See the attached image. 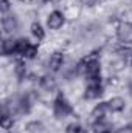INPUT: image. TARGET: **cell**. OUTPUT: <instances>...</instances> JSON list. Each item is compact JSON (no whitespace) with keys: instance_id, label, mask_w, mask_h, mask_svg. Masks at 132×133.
Masks as SVG:
<instances>
[{"instance_id":"obj_6","label":"cell","mask_w":132,"mask_h":133,"mask_svg":"<svg viewBox=\"0 0 132 133\" xmlns=\"http://www.w3.org/2000/svg\"><path fill=\"white\" fill-rule=\"evenodd\" d=\"M104 95V88L101 82H89L84 90V99L86 101H95Z\"/></svg>"},{"instance_id":"obj_12","label":"cell","mask_w":132,"mask_h":133,"mask_svg":"<svg viewBox=\"0 0 132 133\" xmlns=\"http://www.w3.org/2000/svg\"><path fill=\"white\" fill-rule=\"evenodd\" d=\"M30 31H31V36H33L34 39H37V40H44V37H45V31H44V28H42V25H40L39 22H31V25H30Z\"/></svg>"},{"instance_id":"obj_1","label":"cell","mask_w":132,"mask_h":133,"mask_svg":"<svg viewBox=\"0 0 132 133\" xmlns=\"http://www.w3.org/2000/svg\"><path fill=\"white\" fill-rule=\"evenodd\" d=\"M73 113H75V108H73L71 102L67 99L65 95L58 93V96L53 101V116H55V119L64 121L65 118H68Z\"/></svg>"},{"instance_id":"obj_15","label":"cell","mask_w":132,"mask_h":133,"mask_svg":"<svg viewBox=\"0 0 132 133\" xmlns=\"http://www.w3.org/2000/svg\"><path fill=\"white\" fill-rule=\"evenodd\" d=\"M39 53H40V50L37 48V45L30 43V46H28V48H27V51L23 53V57H25V59H28V61H34V59H37V57H39Z\"/></svg>"},{"instance_id":"obj_2","label":"cell","mask_w":132,"mask_h":133,"mask_svg":"<svg viewBox=\"0 0 132 133\" xmlns=\"http://www.w3.org/2000/svg\"><path fill=\"white\" fill-rule=\"evenodd\" d=\"M2 28H3V34L5 36H11L16 34L20 28V23H19V19L16 14H6L2 17Z\"/></svg>"},{"instance_id":"obj_17","label":"cell","mask_w":132,"mask_h":133,"mask_svg":"<svg viewBox=\"0 0 132 133\" xmlns=\"http://www.w3.org/2000/svg\"><path fill=\"white\" fill-rule=\"evenodd\" d=\"M11 8H13V6H11L9 0H2V2H0V11H2V16L9 14V9H11Z\"/></svg>"},{"instance_id":"obj_16","label":"cell","mask_w":132,"mask_h":133,"mask_svg":"<svg viewBox=\"0 0 132 133\" xmlns=\"http://www.w3.org/2000/svg\"><path fill=\"white\" fill-rule=\"evenodd\" d=\"M65 133H84V127L79 121H73L65 127Z\"/></svg>"},{"instance_id":"obj_19","label":"cell","mask_w":132,"mask_h":133,"mask_svg":"<svg viewBox=\"0 0 132 133\" xmlns=\"http://www.w3.org/2000/svg\"><path fill=\"white\" fill-rule=\"evenodd\" d=\"M103 133H110V132H103Z\"/></svg>"},{"instance_id":"obj_3","label":"cell","mask_w":132,"mask_h":133,"mask_svg":"<svg viewBox=\"0 0 132 133\" xmlns=\"http://www.w3.org/2000/svg\"><path fill=\"white\" fill-rule=\"evenodd\" d=\"M115 37L121 45L132 43V23L129 22H120L115 31Z\"/></svg>"},{"instance_id":"obj_11","label":"cell","mask_w":132,"mask_h":133,"mask_svg":"<svg viewBox=\"0 0 132 133\" xmlns=\"http://www.w3.org/2000/svg\"><path fill=\"white\" fill-rule=\"evenodd\" d=\"M25 132L27 133H47L45 132V125L42 121H30L25 125Z\"/></svg>"},{"instance_id":"obj_13","label":"cell","mask_w":132,"mask_h":133,"mask_svg":"<svg viewBox=\"0 0 132 133\" xmlns=\"http://www.w3.org/2000/svg\"><path fill=\"white\" fill-rule=\"evenodd\" d=\"M28 46H30V40H28L27 37H20V39H17V40H16V54H19V56L23 57V53L27 51Z\"/></svg>"},{"instance_id":"obj_14","label":"cell","mask_w":132,"mask_h":133,"mask_svg":"<svg viewBox=\"0 0 132 133\" xmlns=\"http://www.w3.org/2000/svg\"><path fill=\"white\" fill-rule=\"evenodd\" d=\"M2 129L5 132H9L11 129H14V116H11L8 113H3L2 115Z\"/></svg>"},{"instance_id":"obj_4","label":"cell","mask_w":132,"mask_h":133,"mask_svg":"<svg viewBox=\"0 0 132 133\" xmlns=\"http://www.w3.org/2000/svg\"><path fill=\"white\" fill-rule=\"evenodd\" d=\"M65 19L67 17H65V14H64V11L55 9L47 17V28L51 30V31H58V30H61L65 25Z\"/></svg>"},{"instance_id":"obj_9","label":"cell","mask_w":132,"mask_h":133,"mask_svg":"<svg viewBox=\"0 0 132 133\" xmlns=\"http://www.w3.org/2000/svg\"><path fill=\"white\" fill-rule=\"evenodd\" d=\"M107 105H109V110L112 113H121L126 108V99L121 96H113L107 101Z\"/></svg>"},{"instance_id":"obj_18","label":"cell","mask_w":132,"mask_h":133,"mask_svg":"<svg viewBox=\"0 0 132 133\" xmlns=\"http://www.w3.org/2000/svg\"><path fill=\"white\" fill-rule=\"evenodd\" d=\"M117 133H132V125H131V124L121 125V127L118 129V132H117Z\"/></svg>"},{"instance_id":"obj_8","label":"cell","mask_w":132,"mask_h":133,"mask_svg":"<svg viewBox=\"0 0 132 133\" xmlns=\"http://www.w3.org/2000/svg\"><path fill=\"white\" fill-rule=\"evenodd\" d=\"M107 111H110L107 102H101V104H98L97 107H93V110L90 111V121H92V124L97 122V121H103V119H106Z\"/></svg>"},{"instance_id":"obj_10","label":"cell","mask_w":132,"mask_h":133,"mask_svg":"<svg viewBox=\"0 0 132 133\" xmlns=\"http://www.w3.org/2000/svg\"><path fill=\"white\" fill-rule=\"evenodd\" d=\"M2 54L3 56H11L16 54V39L11 36H5L2 40Z\"/></svg>"},{"instance_id":"obj_5","label":"cell","mask_w":132,"mask_h":133,"mask_svg":"<svg viewBox=\"0 0 132 133\" xmlns=\"http://www.w3.org/2000/svg\"><path fill=\"white\" fill-rule=\"evenodd\" d=\"M65 59H67L65 51L56 50V51L51 53V56H50V59H48V62H47V68H48L50 71L56 73V71L62 70V66H64V64H65Z\"/></svg>"},{"instance_id":"obj_7","label":"cell","mask_w":132,"mask_h":133,"mask_svg":"<svg viewBox=\"0 0 132 133\" xmlns=\"http://www.w3.org/2000/svg\"><path fill=\"white\" fill-rule=\"evenodd\" d=\"M39 88H40L42 91L55 93L56 88H58V81H56V77H55V76H50V74H44V76H40Z\"/></svg>"}]
</instances>
